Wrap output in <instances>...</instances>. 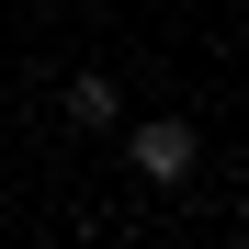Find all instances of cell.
I'll return each instance as SVG.
<instances>
[{
  "instance_id": "obj_1",
  "label": "cell",
  "mask_w": 249,
  "mask_h": 249,
  "mask_svg": "<svg viewBox=\"0 0 249 249\" xmlns=\"http://www.w3.org/2000/svg\"><path fill=\"white\" fill-rule=\"evenodd\" d=\"M124 159H136L147 181H181V170H193V124H181V113H147L136 136H124Z\"/></svg>"
},
{
  "instance_id": "obj_2",
  "label": "cell",
  "mask_w": 249,
  "mask_h": 249,
  "mask_svg": "<svg viewBox=\"0 0 249 249\" xmlns=\"http://www.w3.org/2000/svg\"><path fill=\"white\" fill-rule=\"evenodd\" d=\"M68 124H113V79H68Z\"/></svg>"
}]
</instances>
